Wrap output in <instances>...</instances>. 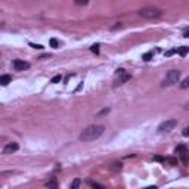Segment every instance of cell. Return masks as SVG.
I'll return each mask as SVG.
<instances>
[{
	"instance_id": "obj_28",
	"label": "cell",
	"mask_w": 189,
	"mask_h": 189,
	"mask_svg": "<svg viewBox=\"0 0 189 189\" xmlns=\"http://www.w3.org/2000/svg\"><path fill=\"white\" fill-rule=\"evenodd\" d=\"M185 109H189V102L186 103V105H185Z\"/></svg>"
},
{
	"instance_id": "obj_6",
	"label": "cell",
	"mask_w": 189,
	"mask_h": 189,
	"mask_svg": "<svg viewBox=\"0 0 189 189\" xmlns=\"http://www.w3.org/2000/svg\"><path fill=\"white\" fill-rule=\"evenodd\" d=\"M12 67H13L15 71H24V70H28V68H30V64L25 62V61H22V59H15V61L12 62Z\"/></svg>"
},
{
	"instance_id": "obj_1",
	"label": "cell",
	"mask_w": 189,
	"mask_h": 189,
	"mask_svg": "<svg viewBox=\"0 0 189 189\" xmlns=\"http://www.w3.org/2000/svg\"><path fill=\"white\" fill-rule=\"evenodd\" d=\"M103 130H105V127H103V126H100V124H93V126H89V127H86V129H84V130L80 133L78 139H80L81 142L96 141L97 138H100V136H102Z\"/></svg>"
},
{
	"instance_id": "obj_7",
	"label": "cell",
	"mask_w": 189,
	"mask_h": 189,
	"mask_svg": "<svg viewBox=\"0 0 189 189\" xmlns=\"http://www.w3.org/2000/svg\"><path fill=\"white\" fill-rule=\"evenodd\" d=\"M18 143L16 142H10V143H7V145H4V148H3V154L4 155H9V154H13V152H16L18 151Z\"/></svg>"
},
{
	"instance_id": "obj_18",
	"label": "cell",
	"mask_w": 189,
	"mask_h": 189,
	"mask_svg": "<svg viewBox=\"0 0 189 189\" xmlns=\"http://www.w3.org/2000/svg\"><path fill=\"white\" fill-rule=\"evenodd\" d=\"M174 53H177V49H171V50H167V52H165V56H171V55H174Z\"/></svg>"
},
{
	"instance_id": "obj_4",
	"label": "cell",
	"mask_w": 189,
	"mask_h": 189,
	"mask_svg": "<svg viewBox=\"0 0 189 189\" xmlns=\"http://www.w3.org/2000/svg\"><path fill=\"white\" fill-rule=\"evenodd\" d=\"M130 78H132V75H130L126 70H117V72H115V78H114V84H112V86H114V87L121 86V84L127 83Z\"/></svg>"
},
{
	"instance_id": "obj_14",
	"label": "cell",
	"mask_w": 189,
	"mask_h": 189,
	"mask_svg": "<svg viewBox=\"0 0 189 189\" xmlns=\"http://www.w3.org/2000/svg\"><path fill=\"white\" fill-rule=\"evenodd\" d=\"M61 80H62V77L58 74V75H55V77L50 80V83H52V84H56V83H61Z\"/></svg>"
},
{
	"instance_id": "obj_17",
	"label": "cell",
	"mask_w": 189,
	"mask_h": 189,
	"mask_svg": "<svg viewBox=\"0 0 189 189\" xmlns=\"http://www.w3.org/2000/svg\"><path fill=\"white\" fill-rule=\"evenodd\" d=\"M49 43H50V46L55 47V49L59 46V43H58V40H56V39H50V42H49Z\"/></svg>"
},
{
	"instance_id": "obj_19",
	"label": "cell",
	"mask_w": 189,
	"mask_h": 189,
	"mask_svg": "<svg viewBox=\"0 0 189 189\" xmlns=\"http://www.w3.org/2000/svg\"><path fill=\"white\" fill-rule=\"evenodd\" d=\"M47 186L49 188H58V183L55 180H50V182H47Z\"/></svg>"
},
{
	"instance_id": "obj_15",
	"label": "cell",
	"mask_w": 189,
	"mask_h": 189,
	"mask_svg": "<svg viewBox=\"0 0 189 189\" xmlns=\"http://www.w3.org/2000/svg\"><path fill=\"white\" fill-rule=\"evenodd\" d=\"M74 3H75V4H78V6H84V4H87V3H89V0H74Z\"/></svg>"
},
{
	"instance_id": "obj_9",
	"label": "cell",
	"mask_w": 189,
	"mask_h": 189,
	"mask_svg": "<svg viewBox=\"0 0 189 189\" xmlns=\"http://www.w3.org/2000/svg\"><path fill=\"white\" fill-rule=\"evenodd\" d=\"M10 81H12V77H10V75H7V74H4V75H1V77H0V83H1V86H7Z\"/></svg>"
},
{
	"instance_id": "obj_26",
	"label": "cell",
	"mask_w": 189,
	"mask_h": 189,
	"mask_svg": "<svg viewBox=\"0 0 189 189\" xmlns=\"http://www.w3.org/2000/svg\"><path fill=\"white\" fill-rule=\"evenodd\" d=\"M183 37H186V39H189V28L186 30V31H185V33H183Z\"/></svg>"
},
{
	"instance_id": "obj_24",
	"label": "cell",
	"mask_w": 189,
	"mask_h": 189,
	"mask_svg": "<svg viewBox=\"0 0 189 189\" xmlns=\"http://www.w3.org/2000/svg\"><path fill=\"white\" fill-rule=\"evenodd\" d=\"M183 136H189V127H186V129L183 130Z\"/></svg>"
},
{
	"instance_id": "obj_13",
	"label": "cell",
	"mask_w": 189,
	"mask_h": 189,
	"mask_svg": "<svg viewBox=\"0 0 189 189\" xmlns=\"http://www.w3.org/2000/svg\"><path fill=\"white\" fill-rule=\"evenodd\" d=\"M152 56H154V53H152V52H148V53H145V55L142 56V59H143V61H151Z\"/></svg>"
},
{
	"instance_id": "obj_5",
	"label": "cell",
	"mask_w": 189,
	"mask_h": 189,
	"mask_svg": "<svg viewBox=\"0 0 189 189\" xmlns=\"http://www.w3.org/2000/svg\"><path fill=\"white\" fill-rule=\"evenodd\" d=\"M176 126H177V120H174V118L165 120L164 123H161V124L158 126V132H160V133H168V132H171Z\"/></svg>"
},
{
	"instance_id": "obj_2",
	"label": "cell",
	"mask_w": 189,
	"mask_h": 189,
	"mask_svg": "<svg viewBox=\"0 0 189 189\" xmlns=\"http://www.w3.org/2000/svg\"><path fill=\"white\" fill-rule=\"evenodd\" d=\"M138 13H139V16L146 18V19H157V18L163 16V10L158 7H143Z\"/></svg>"
},
{
	"instance_id": "obj_22",
	"label": "cell",
	"mask_w": 189,
	"mask_h": 189,
	"mask_svg": "<svg viewBox=\"0 0 189 189\" xmlns=\"http://www.w3.org/2000/svg\"><path fill=\"white\" fill-rule=\"evenodd\" d=\"M154 160L155 161H160V163H165V158H163V157H154Z\"/></svg>"
},
{
	"instance_id": "obj_8",
	"label": "cell",
	"mask_w": 189,
	"mask_h": 189,
	"mask_svg": "<svg viewBox=\"0 0 189 189\" xmlns=\"http://www.w3.org/2000/svg\"><path fill=\"white\" fill-rule=\"evenodd\" d=\"M176 154H179V155H180V158H182V161H183L185 164H188V163H189L188 151H186V148H185L183 145H179V146L176 148Z\"/></svg>"
},
{
	"instance_id": "obj_23",
	"label": "cell",
	"mask_w": 189,
	"mask_h": 189,
	"mask_svg": "<svg viewBox=\"0 0 189 189\" xmlns=\"http://www.w3.org/2000/svg\"><path fill=\"white\" fill-rule=\"evenodd\" d=\"M108 112H109V109L106 108V109H103V111H100V112L97 114V117H99V115H105V114H108Z\"/></svg>"
},
{
	"instance_id": "obj_3",
	"label": "cell",
	"mask_w": 189,
	"mask_h": 189,
	"mask_svg": "<svg viewBox=\"0 0 189 189\" xmlns=\"http://www.w3.org/2000/svg\"><path fill=\"white\" fill-rule=\"evenodd\" d=\"M179 80H180V71L179 70H170L167 74H165V77H164V80H163V83H161V86H163V87L173 86V84L179 83Z\"/></svg>"
},
{
	"instance_id": "obj_10",
	"label": "cell",
	"mask_w": 189,
	"mask_h": 189,
	"mask_svg": "<svg viewBox=\"0 0 189 189\" xmlns=\"http://www.w3.org/2000/svg\"><path fill=\"white\" fill-rule=\"evenodd\" d=\"M189 52V47L186 46H182V47H177V53L180 55V56H186Z\"/></svg>"
},
{
	"instance_id": "obj_27",
	"label": "cell",
	"mask_w": 189,
	"mask_h": 189,
	"mask_svg": "<svg viewBox=\"0 0 189 189\" xmlns=\"http://www.w3.org/2000/svg\"><path fill=\"white\" fill-rule=\"evenodd\" d=\"M117 28H121V24L118 22L117 25H114V27H112V30H117Z\"/></svg>"
},
{
	"instance_id": "obj_20",
	"label": "cell",
	"mask_w": 189,
	"mask_h": 189,
	"mask_svg": "<svg viewBox=\"0 0 189 189\" xmlns=\"http://www.w3.org/2000/svg\"><path fill=\"white\" fill-rule=\"evenodd\" d=\"M90 50H92L93 53H96V55H97V53H99V45H93V46L90 47Z\"/></svg>"
},
{
	"instance_id": "obj_21",
	"label": "cell",
	"mask_w": 189,
	"mask_h": 189,
	"mask_svg": "<svg viewBox=\"0 0 189 189\" xmlns=\"http://www.w3.org/2000/svg\"><path fill=\"white\" fill-rule=\"evenodd\" d=\"M89 185H90V186H93V188H99V189H102V188H103L102 185H99V183H96V182H92V180L89 182Z\"/></svg>"
},
{
	"instance_id": "obj_16",
	"label": "cell",
	"mask_w": 189,
	"mask_h": 189,
	"mask_svg": "<svg viewBox=\"0 0 189 189\" xmlns=\"http://www.w3.org/2000/svg\"><path fill=\"white\" fill-rule=\"evenodd\" d=\"M80 186V179H75L72 183H71V189H75V188H78Z\"/></svg>"
},
{
	"instance_id": "obj_25",
	"label": "cell",
	"mask_w": 189,
	"mask_h": 189,
	"mask_svg": "<svg viewBox=\"0 0 189 189\" xmlns=\"http://www.w3.org/2000/svg\"><path fill=\"white\" fill-rule=\"evenodd\" d=\"M31 47H34V49H42V45H33V43H31Z\"/></svg>"
},
{
	"instance_id": "obj_11",
	"label": "cell",
	"mask_w": 189,
	"mask_h": 189,
	"mask_svg": "<svg viewBox=\"0 0 189 189\" xmlns=\"http://www.w3.org/2000/svg\"><path fill=\"white\" fill-rule=\"evenodd\" d=\"M179 87H180V89H189V77H186V78H183V80L180 81Z\"/></svg>"
},
{
	"instance_id": "obj_12",
	"label": "cell",
	"mask_w": 189,
	"mask_h": 189,
	"mask_svg": "<svg viewBox=\"0 0 189 189\" xmlns=\"http://www.w3.org/2000/svg\"><path fill=\"white\" fill-rule=\"evenodd\" d=\"M165 161H167L168 164H171V165H177V163H179V161H177L176 158H173V157H167Z\"/></svg>"
}]
</instances>
